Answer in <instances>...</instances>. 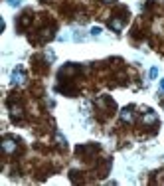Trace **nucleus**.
<instances>
[{
	"label": "nucleus",
	"instance_id": "obj_1",
	"mask_svg": "<svg viewBox=\"0 0 164 186\" xmlns=\"http://www.w3.org/2000/svg\"><path fill=\"white\" fill-rule=\"evenodd\" d=\"M12 81H14V83H22V81H24V73L20 71V67H18V71L14 69V73H12Z\"/></svg>",
	"mask_w": 164,
	"mask_h": 186
},
{
	"label": "nucleus",
	"instance_id": "obj_2",
	"mask_svg": "<svg viewBox=\"0 0 164 186\" xmlns=\"http://www.w3.org/2000/svg\"><path fill=\"white\" fill-rule=\"evenodd\" d=\"M121 117H123V121H127V123H132V113H131V109H123V113H121Z\"/></svg>",
	"mask_w": 164,
	"mask_h": 186
},
{
	"label": "nucleus",
	"instance_id": "obj_3",
	"mask_svg": "<svg viewBox=\"0 0 164 186\" xmlns=\"http://www.w3.org/2000/svg\"><path fill=\"white\" fill-rule=\"evenodd\" d=\"M14 149H16V145L12 141H4V151H6V153H12Z\"/></svg>",
	"mask_w": 164,
	"mask_h": 186
},
{
	"label": "nucleus",
	"instance_id": "obj_4",
	"mask_svg": "<svg viewBox=\"0 0 164 186\" xmlns=\"http://www.w3.org/2000/svg\"><path fill=\"white\" fill-rule=\"evenodd\" d=\"M154 121H156V115H154V113H148V115H144V123H148V125H152Z\"/></svg>",
	"mask_w": 164,
	"mask_h": 186
},
{
	"label": "nucleus",
	"instance_id": "obj_5",
	"mask_svg": "<svg viewBox=\"0 0 164 186\" xmlns=\"http://www.w3.org/2000/svg\"><path fill=\"white\" fill-rule=\"evenodd\" d=\"M109 26L113 28V30H121V28H123V22H121V20H113Z\"/></svg>",
	"mask_w": 164,
	"mask_h": 186
},
{
	"label": "nucleus",
	"instance_id": "obj_6",
	"mask_svg": "<svg viewBox=\"0 0 164 186\" xmlns=\"http://www.w3.org/2000/svg\"><path fill=\"white\" fill-rule=\"evenodd\" d=\"M91 36H101V28H99V26L91 28Z\"/></svg>",
	"mask_w": 164,
	"mask_h": 186
},
{
	"label": "nucleus",
	"instance_id": "obj_7",
	"mask_svg": "<svg viewBox=\"0 0 164 186\" xmlns=\"http://www.w3.org/2000/svg\"><path fill=\"white\" fill-rule=\"evenodd\" d=\"M148 75H150V79H154V77L158 75V69H156V67H150V73H148Z\"/></svg>",
	"mask_w": 164,
	"mask_h": 186
},
{
	"label": "nucleus",
	"instance_id": "obj_8",
	"mask_svg": "<svg viewBox=\"0 0 164 186\" xmlns=\"http://www.w3.org/2000/svg\"><path fill=\"white\" fill-rule=\"evenodd\" d=\"M10 6H20V0H8Z\"/></svg>",
	"mask_w": 164,
	"mask_h": 186
},
{
	"label": "nucleus",
	"instance_id": "obj_9",
	"mask_svg": "<svg viewBox=\"0 0 164 186\" xmlns=\"http://www.w3.org/2000/svg\"><path fill=\"white\" fill-rule=\"evenodd\" d=\"M160 89H162V91H164V79H162V81H160Z\"/></svg>",
	"mask_w": 164,
	"mask_h": 186
},
{
	"label": "nucleus",
	"instance_id": "obj_10",
	"mask_svg": "<svg viewBox=\"0 0 164 186\" xmlns=\"http://www.w3.org/2000/svg\"><path fill=\"white\" fill-rule=\"evenodd\" d=\"M105 2H113V0H105Z\"/></svg>",
	"mask_w": 164,
	"mask_h": 186
}]
</instances>
